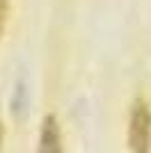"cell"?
Returning a JSON list of instances; mask_svg holds the SVG:
<instances>
[{"label":"cell","mask_w":151,"mask_h":153,"mask_svg":"<svg viewBox=\"0 0 151 153\" xmlns=\"http://www.w3.org/2000/svg\"><path fill=\"white\" fill-rule=\"evenodd\" d=\"M128 151L131 153H149L151 151V108L142 96H138L131 105Z\"/></svg>","instance_id":"6da1fadb"},{"label":"cell","mask_w":151,"mask_h":153,"mask_svg":"<svg viewBox=\"0 0 151 153\" xmlns=\"http://www.w3.org/2000/svg\"><path fill=\"white\" fill-rule=\"evenodd\" d=\"M37 153H64L62 151V130L53 114H46L41 121V133H39V146Z\"/></svg>","instance_id":"7a4b0ae2"},{"label":"cell","mask_w":151,"mask_h":153,"mask_svg":"<svg viewBox=\"0 0 151 153\" xmlns=\"http://www.w3.org/2000/svg\"><path fill=\"white\" fill-rule=\"evenodd\" d=\"M7 9H9V0H0V34H2V25L7 19Z\"/></svg>","instance_id":"3957f363"},{"label":"cell","mask_w":151,"mask_h":153,"mask_svg":"<svg viewBox=\"0 0 151 153\" xmlns=\"http://www.w3.org/2000/svg\"><path fill=\"white\" fill-rule=\"evenodd\" d=\"M2 135H5V130H2V123H0V149H2Z\"/></svg>","instance_id":"277c9868"}]
</instances>
